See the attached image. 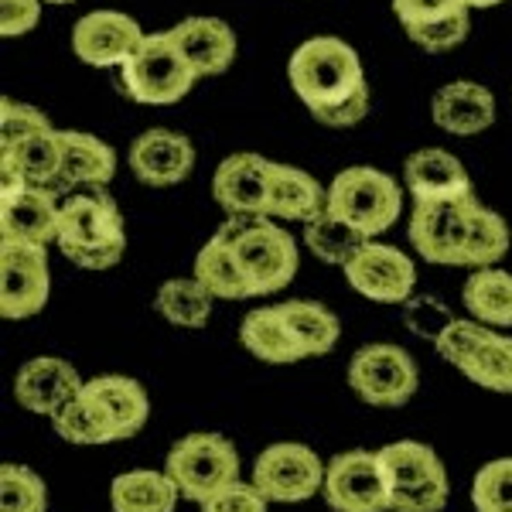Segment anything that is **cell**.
Here are the masks:
<instances>
[{
    "instance_id": "obj_1",
    "label": "cell",
    "mask_w": 512,
    "mask_h": 512,
    "mask_svg": "<svg viewBox=\"0 0 512 512\" xmlns=\"http://www.w3.org/2000/svg\"><path fill=\"white\" fill-rule=\"evenodd\" d=\"M297 99L325 127H355L369 113V82L349 41L321 35L297 45L287 65Z\"/></svg>"
},
{
    "instance_id": "obj_2",
    "label": "cell",
    "mask_w": 512,
    "mask_h": 512,
    "mask_svg": "<svg viewBox=\"0 0 512 512\" xmlns=\"http://www.w3.org/2000/svg\"><path fill=\"white\" fill-rule=\"evenodd\" d=\"M59 246L82 270H110L127 253V229L117 198L106 188H79L62 198Z\"/></svg>"
},
{
    "instance_id": "obj_3",
    "label": "cell",
    "mask_w": 512,
    "mask_h": 512,
    "mask_svg": "<svg viewBox=\"0 0 512 512\" xmlns=\"http://www.w3.org/2000/svg\"><path fill=\"white\" fill-rule=\"evenodd\" d=\"M253 297L284 291L297 274V246L270 216H229L219 226Z\"/></svg>"
},
{
    "instance_id": "obj_4",
    "label": "cell",
    "mask_w": 512,
    "mask_h": 512,
    "mask_svg": "<svg viewBox=\"0 0 512 512\" xmlns=\"http://www.w3.org/2000/svg\"><path fill=\"white\" fill-rule=\"evenodd\" d=\"M120 82L134 103L171 106L192 93L198 72L168 31H158V35H144L137 52L120 65Z\"/></svg>"
},
{
    "instance_id": "obj_5",
    "label": "cell",
    "mask_w": 512,
    "mask_h": 512,
    "mask_svg": "<svg viewBox=\"0 0 512 512\" xmlns=\"http://www.w3.org/2000/svg\"><path fill=\"white\" fill-rule=\"evenodd\" d=\"M403 209V195L396 181L379 168H345L328 185V212L349 219L369 239L386 233Z\"/></svg>"
},
{
    "instance_id": "obj_6",
    "label": "cell",
    "mask_w": 512,
    "mask_h": 512,
    "mask_svg": "<svg viewBox=\"0 0 512 512\" xmlns=\"http://www.w3.org/2000/svg\"><path fill=\"white\" fill-rule=\"evenodd\" d=\"M164 472L175 478L181 499L205 502L212 492L239 478V454L222 434L198 431L181 437L164 458Z\"/></svg>"
},
{
    "instance_id": "obj_7",
    "label": "cell",
    "mask_w": 512,
    "mask_h": 512,
    "mask_svg": "<svg viewBox=\"0 0 512 512\" xmlns=\"http://www.w3.org/2000/svg\"><path fill=\"white\" fill-rule=\"evenodd\" d=\"M420 383L414 355L400 345H362L349 359V386L369 407H403L414 400Z\"/></svg>"
},
{
    "instance_id": "obj_8",
    "label": "cell",
    "mask_w": 512,
    "mask_h": 512,
    "mask_svg": "<svg viewBox=\"0 0 512 512\" xmlns=\"http://www.w3.org/2000/svg\"><path fill=\"white\" fill-rule=\"evenodd\" d=\"M325 461L308 444L280 441L253 461V485L270 502H304L325 485Z\"/></svg>"
},
{
    "instance_id": "obj_9",
    "label": "cell",
    "mask_w": 512,
    "mask_h": 512,
    "mask_svg": "<svg viewBox=\"0 0 512 512\" xmlns=\"http://www.w3.org/2000/svg\"><path fill=\"white\" fill-rule=\"evenodd\" d=\"M321 495L332 512H390V485L383 478L376 451L335 454L325 468Z\"/></svg>"
},
{
    "instance_id": "obj_10",
    "label": "cell",
    "mask_w": 512,
    "mask_h": 512,
    "mask_svg": "<svg viewBox=\"0 0 512 512\" xmlns=\"http://www.w3.org/2000/svg\"><path fill=\"white\" fill-rule=\"evenodd\" d=\"M478 195L468 198H444V202H414L410 216V243L437 267H461V250H465V233Z\"/></svg>"
},
{
    "instance_id": "obj_11",
    "label": "cell",
    "mask_w": 512,
    "mask_h": 512,
    "mask_svg": "<svg viewBox=\"0 0 512 512\" xmlns=\"http://www.w3.org/2000/svg\"><path fill=\"white\" fill-rule=\"evenodd\" d=\"M52 274L48 250L28 243H0V315L24 321L48 304Z\"/></svg>"
},
{
    "instance_id": "obj_12",
    "label": "cell",
    "mask_w": 512,
    "mask_h": 512,
    "mask_svg": "<svg viewBox=\"0 0 512 512\" xmlns=\"http://www.w3.org/2000/svg\"><path fill=\"white\" fill-rule=\"evenodd\" d=\"M342 270L352 291H359L376 304H407L417 287L414 260L396 246L373 243V239Z\"/></svg>"
},
{
    "instance_id": "obj_13",
    "label": "cell",
    "mask_w": 512,
    "mask_h": 512,
    "mask_svg": "<svg viewBox=\"0 0 512 512\" xmlns=\"http://www.w3.org/2000/svg\"><path fill=\"white\" fill-rule=\"evenodd\" d=\"M62 195L52 188H0V243H59Z\"/></svg>"
},
{
    "instance_id": "obj_14",
    "label": "cell",
    "mask_w": 512,
    "mask_h": 512,
    "mask_svg": "<svg viewBox=\"0 0 512 512\" xmlns=\"http://www.w3.org/2000/svg\"><path fill=\"white\" fill-rule=\"evenodd\" d=\"M144 41V28L120 11H93L76 21L72 28V52L79 62L96 65V69H113L130 59Z\"/></svg>"
},
{
    "instance_id": "obj_15",
    "label": "cell",
    "mask_w": 512,
    "mask_h": 512,
    "mask_svg": "<svg viewBox=\"0 0 512 512\" xmlns=\"http://www.w3.org/2000/svg\"><path fill=\"white\" fill-rule=\"evenodd\" d=\"M127 164L137 175L140 185L168 188V185H178V181H185L192 175L195 147H192V140L185 134H178V130L151 127L130 144Z\"/></svg>"
},
{
    "instance_id": "obj_16",
    "label": "cell",
    "mask_w": 512,
    "mask_h": 512,
    "mask_svg": "<svg viewBox=\"0 0 512 512\" xmlns=\"http://www.w3.org/2000/svg\"><path fill=\"white\" fill-rule=\"evenodd\" d=\"M86 386V379L76 373L65 359L55 355H38V359L24 362L14 376V400L21 403L28 414L55 417L69 400H76Z\"/></svg>"
},
{
    "instance_id": "obj_17",
    "label": "cell",
    "mask_w": 512,
    "mask_h": 512,
    "mask_svg": "<svg viewBox=\"0 0 512 512\" xmlns=\"http://www.w3.org/2000/svg\"><path fill=\"white\" fill-rule=\"evenodd\" d=\"M468 11L461 0H393L403 31L424 52H451L468 38Z\"/></svg>"
},
{
    "instance_id": "obj_18",
    "label": "cell",
    "mask_w": 512,
    "mask_h": 512,
    "mask_svg": "<svg viewBox=\"0 0 512 512\" xmlns=\"http://www.w3.org/2000/svg\"><path fill=\"white\" fill-rule=\"evenodd\" d=\"M270 175L274 161L260 154H233L216 168L212 178V195L226 209V216H267L270 198Z\"/></svg>"
},
{
    "instance_id": "obj_19",
    "label": "cell",
    "mask_w": 512,
    "mask_h": 512,
    "mask_svg": "<svg viewBox=\"0 0 512 512\" xmlns=\"http://www.w3.org/2000/svg\"><path fill=\"white\" fill-rule=\"evenodd\" d=\"M403 185L414 202H444V198L475 195L465 164L441 147H424L403 161Z\"/></svg>"
},
{
    "instance_id": "obj_20",
    "label": "cell",
    "mask_w": 512,
    "mask_h": 512,
    "mask_svg": "<svg viewBox=\"0 0 512 512\" xmlns=\"http://www.w3.org/2000/svg\"><path fill=\"white\" fill-rule=\"evenodd\" d=\"M171 41L185 52L198 79L222 76L236 59V31L222 18H185L168 31Z\"/></svg>"
},
{
    "instance_id": "obj_21",
    "label": "cell",
    "mask_w": 512,
    "mask_h": 512,
    "mask_svg": "<svg viewBox=\"0 0 512 512\" xmlns=\"http://www.w3.org/2000/svg\"><path fill=\"white\" fill-rule=\"evenodd\" d=\"M431 117L444 134L454 137H475L495 123V96L478 82L458 79L448 82L434 93Z\"/></svg>"
},
{
    "instance_id": "obj_22",
    "label": "cell",
    "mask_w": 512,
    "mask_h": 512,
    "mask_svg": "<svg viewBox=\"0 0 512 512\" xmlns=\"http://www.w3.org/2000/svg\"><path fill=\"white\" fill-rule=\"evenodd\" d=\"M117 175V151L93 134L62 130V198L79 188H106Z\"/></svg>"
},
{
    "instance_id": "obj_23",
    "label": "cell",
    "mask_w": 512,
    "mask_h": 512,
    "mask_svg": "<svg viewBox=\"0 0 512 512\" xmlns=\"http://www.w3.org/2000/svg\"><path fill=\"white\" fill-rule=\"evenodd\" d=\"M328 209V188H321L308 171L294 168V164H277L270 175V198H267V216L270 219H297L311 222Z\"/></svg>"
},
{
    "instance_id": "obj_24",
    "label": "cell",
    "mask_w": 512,
    "mask_h": 512,
    "mask_svg": "<svg viewBox=\"0 0 512 512\" xmlns=\"http://www.w3.org/2000/svg\"><path fill=\"white\" fill-rule=\"evenodd\" d=\"M239 342L246 345V352L256 355L260 362H270V366H287V362L304 359L301 342H297L294 328L287 325L277 304L250 311L239 325Z\"/></svg>"
},
{
    "instance_id": "obj_25",
    "label": "cell",
    "mask_w": 512,
    "mask_h": 512,
    "mask_svg": "<svg viewBox=\"0 0 512 512\" xmlns=\"http://www.w3.org/2000/svg\"><path fill=\"white\" fill-rule=\"evenodd\" d=\"M86 393L103 403V410L113 420L117 441H127V437H137L144 431L147 417H151V400H147L144 386H140L137 379L96 376V379H86Z\"/></svg>"
},
{
    "instance_id": "obj_26",
    "label": "cell",
    "mask_w": 512,
    "mask_h": 512,
    "mask_svg": "<svg viewBox=\"0 0 512 512\" xmlns=\"http://www.w3.org/2000/svg\"><path fill=\"white\" fill-rule=\"evenodd\" d=\"M376 458H379V468H383V478H386V485H390V492L414 489V485L448 478V472H444L441 458H437V451L431 444L393 441V444H386V448H379Z\"/></svg>"
},
{
    "instance_id": "obj_27",
    "label": "cell",
    "mask_w": 512,
    "mask_h": 512,
    "mask_svg": "<svg viewBox=\"0 0 512 512\" xmlns=\"http://www.w3.org/2000/svg\"><path fill=\"white\" fill-rule=\"evenodd\" d=\"M178 485L168 472H123L110 485L113 512H175Z\"/></svg>"
},
{
    "instance_id": "obj_28",
    "label": "cell",
    "mask_w": 512,
    "mask_h": 512,
    "mask_svg": "<svg viewBox=\"0 0 512 512\" xmlns=\"http://www.w3.org/2000/svg\"><path fill=\"white\" fill-rule=\"evenodd\" d=\"M468 315L489 328H512V274L502 267H482L461 287Z\"/></svg>"
},
{
    "instance_id": "obj_29",
    "label": "cell",
    "mask_w": 512,
    "mask_h": 512,
    "mask_svg": "<svg viewBox=\"0 0 512 512\" xmlns=\"http://www.w3.org/2000/svg\"><path fill=\"white\" fill-rule=\"evenodd\" d=\"M52 427L62 441L79 444V448H93V444H113L117 431H113V420L103 410V403L93 400L82 386L76 400H69L59 414L52 417Z\"/></svg>"
},
{
    "instance_id": "obj_30",
    "label": "cell",
    "mask_w": 512,
    "mask_h": 512,
    "mask_svg": "<svg viewBox=\"0 0 512 512\" xmlns=\"http://www.w3.org/2000/svg\"><path fill=\"white\" fill-rule=\"evenodd\" d=\"M192 274L198 284H205V291L216 297V301H246V297H253L250 284H246V277L239 274L233 253H229L226 239L219 233L198 250Z\"/></svg>"
},
{
    "instance_id": "obj_31",
    "label": "cell",
    "mask_w": 512,
    "mask_h": 512,
    "mask_svg": "<svg viewBox=\"0 0 512 512\" xmlns=\"http://www.w3.org/2000/svg\"><path fill=\"white\" fill-rule=\"evenodd\" d=\"M304 243H308V250L315 253L321 263L345 267V263L369 243V236L362 233V229H355L349 219L325 209L318 219L304 222Z\"/></svg>"
},
{
    "instance_id": "obj_32",
    "label": "cell",
    "mask_w": 512,
    "mask_h": 512,
    "mask_svg": "<svg viewBox=\"0 0 512 512\" xmlns=\"http://www.w3.org/2000/svg\"><path fill=\"white\" fill-rule=\"evenodd\" d=\"M280 315L287 318V325L294 328L297 342L304 349V359H318V355H328L338 345V335H342V325L325 304L318 301H284L277 304Z\"/></svg>"
},
{
    "instance_id": "obj_33",
    "label": "cell",
    "mask_w": 512,
    "mask_h": 512,
    "mask_svg": "<svg viewBox=\"0 0 512 512\" xmlns=\"http://www.w3.org/2000/svg\"><path fill=\"white\" fill-rule=\"evenodd\" d=\"M212 301L216 297L205 291V284H198L195 277H175L161 284L154 308L175 328H205V321L212 318Z\"/></svg>"
},
{
    "instance_id": "obj_34",
    "label": "cell",
    "mask_w": 512,
    "mask_h": 512,
    "mask_svg": "<svg viewBox=\"0 0 512 512\" xmlns=\"http://www.w3.org/2000/svg\"><path fill=\"white\" fill-rule=\"evenodd\" d=\"M509 253V226L489 205L478 202L468 219V233H465V250H461V267H495L502 256Z\"/></svg>"
},
{
    "instance_id": "obj_35",
    "label": "cell",
    "mask_w": 512,
    "mask_h": 512,
    "mask_svg": "<svg viewBox=\"0 0 512 512\" xmlns=\"http://www.w3.org/2000/svg\"><path fill=\"white\" fill-rule=\"evenodd\" d=\"M461 373L472 379L475 386H482V390L512 393V338L492 332L482 342V349L461 366Z\"/></svg>"
},
{
    "instance_id": "obj_36",
    "label": "cell",
    "mask_w": 512,
    "mask_h": 512,
    "mask_svg": "<svg viewBox=\"0 0 512 512\" xmlns=\"http://www.w3.org/2000/svg\"><path fill=\"white\" fill-rule=\"evenodd\" d=\"M0 512H48V489L28 465H0Z\"/></svg>"
},
{
    "instance_id": "obj_37",
    "label": "cell",
    "mask_w": 512,
    "mask_h": 512,
    "mask_svg": "<svg viewBox=\"0 0 512 512\" xmlns=\"http://www.w3.org/2000/svg\"><path fill=\"white\" fill-rule=\"evenodd\" d=\"M475 512H512V458H495L472 478Z\"/></svg>"
},
{
    "instance_id": "obj_38",
    "label": "cell",
    "mask_w": 512,
    "mask_h": 512,
    "mask_svg": "<svg viewBox=\"0 0 512 512\" xmlns=\"http://www.w3.org/2000/svg\"><path fill=\"white\" fill-rule=\"evenodd\" d=\"M489 335H492V328L482 325L478 318H454L451 325L444 328V335L437 338L434 349L444 362H451L454 369H461L478 349H482V342Z\"/></svg>"
},
{
    "instance_id": "obj_39",
    "label": "cell",
    "mask_w": 512,
    "mask_h": 512,
    "mask_svg": "<svg viewBox=\"0 0 512 512\" xmlns=\"http://www.w3.org/2000/svg\"><path fill=\"white\" fill-rule=\"evenodd\" d=\"M403 321H407V328L417 338H424V342L437 345V338L444 335V328L451 325L454 315H451L448 304L437 301V297H431V294H414L407 304H403Z\"/></svg>"
},
{
    "instance_id": "obj_40",
    "label": "cell",
    "mask_w": 512,
    "mask_h": 512,
    "mask_svg": "<svg viewBox=\"0 0 512 512\" xmlns=\"http://www.w3.org/2000/svg\"><path fill=\"white\" fill-rule=\"evenodd\" d=\"M52 130V123L41 110L28 103H14V99H0V147H14L24 137Z\"/></svg>"
},
{
    "instance_id": "obj_41",
    "label": "cell",
    "mask_w": 512,
    "mask_h": 512,
    "mask_svg": "<svg viewBox=\"0 0 512 512\" xmlns=\"http://www.w3.org/2000/svg\"><path fill=\"white\" fill-rule=\"evenodd\" d=\"M267 506L270 499L253 482L236 478V482L222 485L219 492H212L205 502H198V512H267Z\"/></svg>"
},
{
    "instance_id": "obj_42",
    "label": "cell",
    "mask_w": 512,
    "mask_h": 512,
    "mask_svg": "<svg viewBox=\"0 0 512 512\" xmlns=\"http://www.w3.org/2000/svg\"><path fill=\"white\" fill-rule=\"evenodd\" d=\"M448 495V478H437V482L414 485V489L390 492V512H441L448 506Z\"/></svg>"
},
{
    "instance_id": "obj_43",
    "label": "cell",
    "mask_w": 512,
    "mask_h": 512,
    "mask_svg": "<svg viewBox=\"0 0 512 512\" xmlns=\"http://www.w3.org/2000/svg\"><path fill=\"white\" fill-rule=\"evenodd\" d=\"M41 4L45 0H0V35L4 38L28 35L41 18Z\"/></svg>"
},
{
    "instance_id": "obj_44",
    "label": "cell",
    "mask_w": 512,
    "mask_h": 512,
    "mask_svg": "<svg viewBox=\"0 0 512 512\" xmlns=\"http://www.w3.org/2000/svg\"><path fill=\"white\" fill-rule=\"evenodd\" d=\"M465 7H495V4H502V0H461Z\"/></svg>"
},
{
    "instance_id": "obj_45",
    "label": "cell",
    "mask_w": 512,
    "mask_h": 512,
    "mask_svg": "<svg viewBox=\"0 0 512 512\" xmlns=\"http://www.w3.org/2000/svg\"><path fill=\"white\" fill-rule=\"evenodd\" d=\"M45 4H76V0H45Z\"/></svg>"
}]
</instances>
